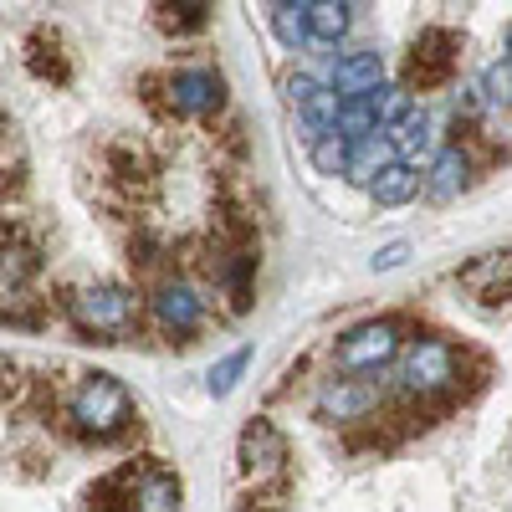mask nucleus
<instances>
[{
	"label": "nucleus",
	"instance_id": "nucleus-1",
	"mask_svg": "<svg viewBox=\"0 0 512 512\" xmlns=\"http://www.w3.org/2000/svg\"><path fill=\"white\" fill-rule=\"evenodd\" d=\"M395 359H400L395 364V390L405 400H420V405L441 400L446 390H456V379H461V354L436 333L410 338V349L395 354Z\"/></svg>",
	"mask_w": 512,
	"mask_h": 512
},
{
	"label": "nucleus",
	"instance_id": "nucleus-2",
	"mask_svg": "<svg viewBox=\"0 0 512 512\" xmlns=\"http://www.w3.org/2000/svg\"><path fill=\"white\" fill-rule=\"evenodd\" d=\"M67 313L77 328L98 333L103 344L113 338L134 333L139 328V297L128 287H113V282H98V287H82V292H67Z\"/></svg>",
	"mask_w": 512,
	"mask_h": 512
},
{
	"label": "nucleus",
	"instance_id": "nucleus-3",
	"mask_svg": "<svg viewBox=\"0 0 512 512\" xmlns=\"http://www.w3.org/2000/svg\"><path fill=\"white\" fill-rule=\"evenodd\" d=\"M72 420H77V431H88V436H118L128 431V420H134V400H128V390L113 379V374H88L72 390Z\"/></svg>",
	"mask_w": 512,
	"mask_h": 512
},
{
	"label": "nucleus",
	"instance_id": "nucleus-4",
	"mask_svg": "<svg viewBox=\"0 0 512 512\" xmlns=\"http://www.w3.org/2000/svg\"><path fill=\"white\" fill-rule=\"evenodd\" d=\"M400 338H405V323L400 318H374V323H359L354 333L338 338V349H333V364L338 374H379L384 364H395L400 354Z\"/></svg>",
	"mask_w": 512,
	"mask_h": 512
},
{
	"label": "nucleus",
	"instance_id": "nucleus-5",
	"mask_svg": "<svg viewBox=\"0 0 512 512\" xmlns=\"http://www.w3.org/2000/svg\"><path fill=\"white\" fill-rule=\"evenodd\" d=\"M456 62H461V41L456 31L446 26H431L420 31V41L410 47V62H405V93H431V88H446L456 77Z\"/></svg>",
	"mask_w": 512,
	"mask_h": 512
},
{
	"label": "nucleus",
	"instance_id": "nucleus-6",
	"mask_svg": "<svg viewBox=\"0 0 512 512\" xmlns=\"http://www.w3.org/2000/svg\"><path fill=\"white\" fill-rule=\"evenodd\" d=\"M164 98H169V113L210 118L226 108V82L210 67H180V72H164Z\"/></svg>",
	"mask_w": 512,
	"mask_h": 512
},
{
	"label": "nucleus",
	"instance_id": "nucleus-7",
	"mask_svg": "<svg viewBox=\"0 0 512 512\" xmlns=\"http://www.w3.org/2000/svg\"><path fill=\"white\" fill-rule=\"evenodd\" d=\"M241 472L251 477V487L287 477V441H282L277 425L262 420V415H251L246 431H241Z\"/></svg>",
	"mask_w": 512,
	"mask_h": 512
},
{
	"label": "nucleus",
	"instance_id": "nucleus-8",
	"mask_svg": "<svg viewBox=\"0 0 512 512\" xmlns=\"http://www.w3.org/2000/svg\"><path fill=\"white\" fill-rule=\"evenodd\" d=\"M374 410H384V390L374 379H328L318 390V415L328 425H359Z\"/></svg>",
	"mask_w": 512,
	"mask_h": 512
},
{
	"label": "nucleus",
	"instance_id": "nucleus-9",
	"mask_svg": "<svg viewBox=\"0 0 512 512\" xmlns=\"http://www.w3.org/2000/svg\"><path fill=\"white\" fill-rule=\"evenodd\" d=\"M154 318H159V328L164 333H175V338H190L200 323H205V297L190 287V282H159L154 287Z\"/></svg>",
	"mask_w": 512,
	"mask_h": 512
},
{
	"label": "nucleus",
	"instance_id": "nucleus-10",
	"mask_svg": "<svg viewBox=\"0 0 512 512\" xmlns=\"http://www.w3.org/2000/svg\"><path fill=\"white\" fill-rule=\"evenodd\" d=\"M323 88L333 98H364V93L384 88V57L379 52H344V57H333Z\"/></svg>",
	"mask_w": 512,
	"mask_h": 512
},
{
	"label": "nucleus",
	"instance_id": "nucleus-11",
	"mask_svg": "<svg viewBox=\"0 0 512 512\" xmlns=\"http://www.w3.org/2000/svg\"><path fill=\"white\" fill-rule=\"evenodd\" d=\"M384 139H390V149H395V159L405 164V169H415V164H431L436 159V118L431 113H425V108H410L395 128H390V134H384Z\"/></svg>",
	"mask_w": 512,
	"mask_h": 512
},
{
	"label": "nucleus",
	"instance_id": "nucleus-12",
	"mask_svg": "<svg viewBox=\"0 0 512 512\" xmlns=\"http://www.w3.org/2000/svg\"><path fill=\"white\" fill-rule=\"evenodd\" d=\"M472 169H477L472 149H466V144H446L431 159V180H425V190H431V200H451V195H461L466 185H472Z\"/></svg>",
	"mask_w": 512,
	"mask_h": 512
},
{
	"label": "nucleus",
	"instance_id": "nucleus-13",
	"mask_svg": "<svg viewBox=\"0 0 512 512\" xmlns=\"http://www.w3.org/2000/svg\"><path fill=\"white\" fill-rule=\"evenodd\" d=\"M128 512H180V477L164 466H144L128 492Z\"/></svg>",
	"mask_w": 512,
	"mask_h": 512
},
{
	"label": "nucleus",
	"instance_id": "nucleus-14",
	"mask_svg": "<svg viewBox=\"0 0 512 512\" xmlns=\"http://www.w3.org/2000/svg\"><path fill=\"white\" fill-rule=\"evenodd\" d=\"M26 67L41 77V82H72V57H67V47H62V36L57 31H36L31 41H26Z\"/></svg>",
	"mask_w": 512,
	"mask_h": 512
},
{
	"label": "nucleus",
	"instance_id": "nucleus-15",
	"mask_svg": "<svg viewBox=\"0 0 512 512\" xmlns=\"http://www.w3.org/2000/svg\"><path fill=\"white\" fill-rule=\"evenodd\" d=\"M41 272V251L31 246V241H16V246H6L0 251V303H16V297L31 287V277Z\"/></svg>",
	"mask_w": 512,
	"mask_h": 512
},
{
	"label": "nucleus",
	"instance_id": "nucleus-16",
	"mask_svg": "<svg viewBox=\"0 0 512 512\" xmlns=\"http://www.w3.org/2000/svg\"><path fill=\"white\" fill-rule=\"evenodd\" d=\"M349 26H354V6H338V0L313 6V0H308V36H313V47H338V41L349 36Z\"/></svg>",
	"mask_w": 512,
	"mask_h": 512
},
{
	"label": "nucleus",
	"instance_id": "nucleus-17",
	"mask_svg": "<svg viewBox=\"0 0 512 512\" xmlns=\"http://www.w3.org/2000/svg\"><path fill=\"white\" fill-rule=\"evenodd\" d=\"M461 282L472 287L487 308L507 303V251H492L482 267H466V272H461Z\"/></svg>",
	"mask_w": 512,
	"mask_h": 512
},
{
	"label": "nucleus",
	"instance_id": "nucleus-18",
	"mask_svg": "<svg viewBox=\"0 0 512 512\" xmlns=\"http://www.w3.org/2000/svg\"><path fill=\"white\" fill-rule=\"evenodd\" d=\"M390 164H395L390 139H384V134H369V139H359V144H354V154H349V180L369 190V180L379 175V169H390Z\"/></svg>",
	"mask_w": 512,
	"mask_h": 512
},
{
	"label": "nucleus",
	"instance_id": "nucleus-19",
	"mask_svg": "<svg viewBox=\"0 0 512 512\" xmlns=\"http://www.w3.org/2000/svg\"><path fill=\"white\" fill-rule=\"evenodd\" d=\"M272 31L282 47L292 52H308L313 36H308V0H282V6H272Z\"/></svg>",
	"mask_w": 512,
	"mask_h": 512
},
{
	"label": "nucleus",
	"instance_id": "nucleus-20",
	"mask_svg": "<svg viewBox=\"0 0 512 512\" xmlns=\"http://www.w3.org/2000/svg\"><path fill=\"white\" fill-rule=\"evenodd\" d=\"M415 190H420V169H405L400 159L369 180V195H374L379 205H405V200H415Z\"/></svg>",
	"mask_w": 512,
	"mask_h": 512
},
{
	"label": "nucleus",
	"instance_id": "nucleus-21",
	"mask_svg": "<svg viewBox=\"0 0 512 512\" xmlns=\"http://www.w3.org/2000/svg\"><path fill=\"white\" fill-rule=\"evenodd\" d=\"M108 175H113L123 190L144 185V180H149V154H144L139 144H113V149H108Z\"/></svg>",
	"mask_w": 512,
	"mask_h": 512
},
{
	"label": "nucleus",
	"instance_id": "nucleus-22",
	"mask_svg": "<svg viewBox=\"0 0 512 512\" xmlns=\"http://www.w3.org/2000/svg\"><path fill=\"white\" fill-rule=\"evenodd\" d=\"M128 262H134L144 277H159L164 267H175V256H169V246L154 231H134V241H128Z\"/></svg>",
	"mask_w": 512,
	"mask_h": 512
},
{
	"label": "nucleus",
	"instance_id": "nucleus-23",
	"mask_svg": "<svg viewBox=\"0 0 512 512\" xmlns=\"http://www.w3.org/2000/svg\"><path fill=\"white\" fill-rule=\"evenodd\" d=\"M154 21H159V31H169V36H200L205 26H210V6H159L154 11Z\"/></svg>",
	"mask_w": 512,
	"mask_h": 512
},
{
	"label": "nucleus",
	"instance_id": "nucleus-24",
	"mask_svg": "<svg viewBox=\"0 0 512 512\" xmlns=\"http://www.w3.org/2000/svg\"><path fill=\"white\" fill-rule=\"evenodd\" d=\"M410 108H415V103H410L405 88H374V93H369V113H374V128H379V134H390V128H395Z\"/></svg>",
	"mask_w": 512,
	"mask_h": 512
},
{
	"label": "nucleus",
	"instance_id": "nucleus-25",
	"mask_svg": "<svg viewBox=\"0 0 512 512\" xmlns=\"http://www.w3.org/2000/svg\"><path fill=\"white\" fill-rule=\"evenodd\" d=\"M128 482H134V466H123V472H113V477H103L93 492H88V507L93 512H128Z\"/></svg>",
	"mask_w": 512,
	"mask_h": 512
},
{
	"label": "nucleus",
	"instance_id": "nucleus-26",
	"mask_svg": "<svg viewBox=\"0 0 512 512\" xmlns=\"http://www.w3.org/2000/svg\"><path fill=\"white\" fill-rule=\"evenodd\" d=\"M308 149H313L318 175H349V154H354V144H349V139L323 134V139H318V144H308Z\"/></svg>",
	"mask_w": 512,
	"mask_h": 512
},
{
	"label": "nucleus",
	"instance_id": "nucleus-27",
	"mask_svg": "<svg viewBox=\"0 0 512 512\" xmlns=\"http://www.w3.org/2000/svg\"><path fill=\"white\" fill-rule=\"evenodd\" d=\"M246 364H251V349L226 354L216 369H210V379H205V384H210V395H216V400H221V395H231V390H236V379L246 374Z\"/></svg>",
	"mask_w": 512,
	"mask_h": 512
},
{
	"label": "nucleus",
	"instance_id": "nucleus-28",
	"mask_svg": "<svg viewBox=\"0 0 512 512\" xmlns=\"http://www.w3.org/2000/svg\"><path fill=\"white\" fill-rule=\"evenodd\" d=\"M139 103L154 113V118H169V98H164V72H144L139 77Z\"/></svg>",
	"mask_w": 512,
	"mask_h": 512
},
{
	"label": "nucleus",
	"instance_id": "nucleus-29",
	"mask_svg": "<svg viewBox=\"0 0 512 512\" xmlns=\"http://www.w3.org/2000/svg\"><path fill=\"white\" fill-rule=\"evenodd\" d=\"M282 88H287V103H292V108H303L313 93H323V77H313V72H292Z\"/></svg>",
	"mask_w": 512,
	"mask_h": 512
},
{
	"label": "nucleus",
	"instance_id": "nucleus-30",
	"mask_svg": "<svg viewBox=\"0 0 512 512\" xmlns=\"http://www.w3.org/2000/svg\"><path fill=\"white\" fill-rule=\"evenodd\" d=\"M26 195V164H11V169H0V205H11Z\"/></svg>",
	"mask_w": 512,
	"mask_h": 512
},
{
	"label": "nucleus",
	"instance_id": "nucleus-31",
	"mask_svg": "<svg viewBox=\"0 0 512 512\" xmlns=\"http://www.w3.org/2000/svg\"><path fill=\"white\" fill-rule=\"evenodd\" d=\"M405 256H410V241L379 246V251H374V272H395V267H405Z\"/></svg>",
	"mask_w": 512,
	"mask_h": 512
},
{
	"label": "nucleus",
	"instance_id": "nucleus-32",
	"mask_svg": "<svg viewBox=\"0 0 512 512\" xmlns=\"http://www.w3.org/2000/svg\"><path fill=\"white\" fill-rule=\"evenodd\" d=\"M221 144H226V154H231V159H241V154H246V128H241V123H231L226 134H221Z\"/></svg>",
	"mask_w": 512,
	"mask_h": 512
},
{
	"label": "nucleus",
	"instance_id": "nucleus-33",
	"mask_svg": "<svg viewBox=\"0 0 512 512\" xmlns=\"http://www.w3.org/2000/svg\"><path fill=\"white\" fill-rule=\"evenodd\" d=\"M6 134H11V123H6V113H0V144H6Z\"/></svg>",
	"mask_w": 512,
	"mask_h": 512
}]
</instances>
